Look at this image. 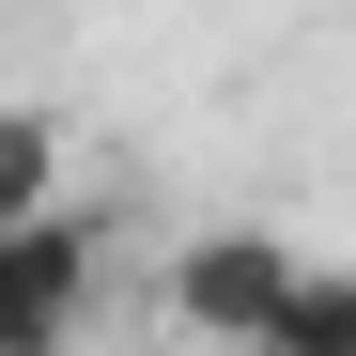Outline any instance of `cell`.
I'll return each instance as SVG.
<instances>
[{"label":"cell","mask_w":356,"mask_h":356,"mask_svg":"<svg viewBox=\"0 0 356 356\" xmlns=\"http://www.w3.org/2000/svg\"><path fill=\"white\" fill-rule=\"evenodd\" d=\"M294 279H310V248H279L264 217H217V232H186V248H170V325L217 341V356H264L279 310H294Z\"/></svg>","instance_id":"cell-1"},{"label":"cell","mask_w":356,"mask_h":356,"mask_svg":"<svg viewBox=\"0 0 356 356\" xmlns=\"http://www.w3.org/2000/svg\"><path fill=\"white\" fill-rule=\"evenodd\" d=\"M93 325V232L47 217V232H0V356H63Z\"/></svg>","instance_id":"cell-2"},{"label":"cell","mask_w":356,"mask_h":356,"mask_svg":"<svg viewBox=\"0 0 356 356\" xmlns=\"http://www.w3.org/2000/svg\"><path fill=\"white\" fill-rule=\"evenodd\" d=\"M63 202V108H0V232H47Z\"/></svg>","instance_id":"cell-3"},{"label":"cell","mask_w":356,"mask_h":356,"mask_svg":"<svg viewBox=\"0 0 356 356\" xmlns=\"http://www.w3.org/2000/svg\"><path fill=\"white\" fill-rule=\"evenodd\" d=\"M264 356H356V264H310V279H294V310H279Z\"/></svg>","instance_id":"cell-4"}]
</instances>
